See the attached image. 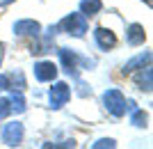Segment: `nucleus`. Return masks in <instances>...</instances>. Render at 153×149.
I'll list each match as a JSON object with an SVG mask.
<instances>
[{"mask_svg":"<svg viewBox=\"0 0 153 149\" xmlns=\"http://www.w3.org/2000/svg\"><path fill=\"white\" fill-rule=\"evenodd\" d=\"M59 28L66 34H71V37H82L87 32V16H82V14H69V16L62 19Z\"/></svg>","mask_w":153,"mask_h":149,"instance_id":"f257e3e1","label":"nucleus"},{"mask_svg":"<svg viewBox=\"0 0 153 149\" xmlns=\"http://www.w3.org/2000/svg\"><path fill=\"white\" fill-rule=\"evenodd\" d=\"M103 103H105V110L114 117H121L126 112V99L119 90H108L103 94Z\"/></svg>","mask_w":153,"mask_h":149,"instance_id":"f03ea898","label":"nucleus"},{"mask_svg":"<svg viewBox=\"0 0 153 149\" xmlns=\"http://www.w3.org/2000/svg\"><path fill=\"white\" fill-rule=\"evenodd\" d=\"M48 99H51V106L53 108H62L66 106V101L71 99V90L66 83H55L48 92Z\"/></svg>","mask_w":153,"mask_h":149,"instance_id":"7ed1b4c3","label":"nucleus"},{"mask_svg":"<svg viewBox=\"0 0 153 149\" xmlns=\"http://www.w3.org/2000/svg\"><path fill=\"white\" fill-rule=\"evenodd\" d=\"M2 140L9 147H19L21 140H23V124L21 122H9L2 131Z\"/></svg>","mask_w":153,"mask_h":149,"instance_id":"20e7f679","label":"nucleus"},{"mask_svg":"<svg viewBox=\"0 0 153 149\" xmlns=\"http://www.w3.org/2000/svg\"><path fill=\"white\" fill-rule=\"evenodd\" d=\"M94 39H96V44H98V48H103V51H112L117 46V34L110 28H96Z\"/></svg>","mask_w":153,"mask_h":149,"instance_id":"39448f33","label":"nucleus"},{"mask_svg":"<svg viewBox=\"0 0 153 149\" xmlns=\"http://www.w3.org/2000/svg\"><path fill=\"white\" fill-rule=\"evenodd\" d=\"M39 32H41L39 21L23 19V21H16V23H14V34H19V37H37Z\"/></svg>","mask_w":153,"mask_h":149,"instance_id":"423d86ee","label":"nucleus"},{"mask_svg":"<svg viewBox=\"0 0 153 149\" xmlns=\"http://www.w3.org/2000/svg\"><path fill=\"white\" fill-rule=\"evenodd\" d=\"M57 76V67L53 64L51 60H44V62H37L34 64V78L41 80V83H48V80H55Z\"/></svg>","mask_w":153,"mask_h":149,"instance_id":"0eeeda50","label":"nucleus"},{"mask_svg":"<svg viewBox=\"0 0 153 149\" xmlns=\"http://www.w3.org/2000/svg\"><path fill=\"white\" fill-rule=\"evenodd\" d=\"M126 39H128L130 46H140V44H144L146 32H144V28H142L140 23H133V25H128V30H126Z\"/></svg>","mask_w":153,"mask_h":149,"instance_id":"6e6552de","label":"nucleus"},{"mask_svg":"<svg viewBox=\"0 0 153 149\" xmlns=\"http://www.w3.org/2000/svg\"><path fill=\"white\" fill-rule=\"evenodd\" d=\"M151 76H153L151 67L144 64V67H142V71L135 76V83H137V87H140V90H144V92H151Z\"/></svg>","mask_w":153,"mask_h":149,"instance_id":"1a4fd4ad","label":"nucleus"},{"mask_svg":"<svg viewBox=\"0 0 153 149\" xmlns=\"http://www.w3.org/2000/svg\"><path fill=\"white\" fill-rule=\"evenodd\" d=\"M149 60H151V53H142V55H137V58H133L130 62H126L123 64V69H121V73L126 76V73H133L137 67H144V64H149Z\"/></svg>","mask_w":153,"mask_h":149,"instance_id":"9d476101","label":"nucleus"},{"mask_svg":"<svg viewBox=\"0 0 153 149\" xmlns=\"http://www.w3.org/2000/svg\"><path fill=\"white\" fill-rule=\"evenodd\" d=\"M103 9L101 0H80V14L82 16H94Z\"/></svg>","mask_w":153,"mask_h":149,"instance_id":"9b49d317","label":"nucleus"},{"mask_svg":"<svg viewBox=\"0 0 153 149\" xmlns=\"http://www.w3.org/2000/svg\"><path fill=\"white\" fill-rule=\"evenodd\" d=\"M59 58H62V64H64V69H66L69 73L76 71L78 58H76V53H73V51H69V48H59Z\"/></svg>","mask_w":153,"mask_h":149,"instance_id":"f8f14e48","label":"nucleus"},{"mask_svg":"<svg viewBox=\"0 0 153 149\" xmlns=\"http://www.w3.org/2000/svg\"><path fill=\"white\" fill-rule=\"evenodd\" d=\"M130 122H133V126H140V129H144V126H146V122H149V117H146V112H144V110H135V108H133Z\"/></svg>","mask_w":153,"mask_h":149,"instance_id":"ddd939ff","label":"nucleus"},{"mask_svg":"<svg viewBox=\"0 0 153 149\" xmlns=\"http://www.w3.org/2000/svg\"><path fill=\"white\" fill-rule=\"evenodd\" d=\"M9 108H12V110H16V112H23L25 110V99H23V94H14L12 99H9Z\"/></svg>","mask_w":153,"mask_h":149,"instance_id":"4468645a","label":"nucleus"},{"mask_svg":"<svg viewBox=\"0 0 153 149\" xmlns=\"http://www.w3.org/2000/svg\"><path fill=\"white\" fill-rule=\"evenodd\" d=\"M114 140H112V138H101V140H98V142H94V149H103V147H114Z\"/></svg>","mask_w":153,"mask_h":149,"instance_id":"2eb2a0df","label":"nucleus"},{"mask_svg":"<svg viewBox=\"0 0 153 149\" xmlns=\"http://www.w3.org/2000/svg\"><path fill=\"white\" fill-rule=\"evenodd\" d=\"M12 112V108H9V99H0V117H7Z\"/></svg>","mask_w":153,"mask_h":149,"instance_id":"dca6fc26","label":"nucleus"},{"mask_svg":"<svg viewBox=\"0 0 153 149\" xmlns=\"http://www.w3.org/2000/svg\"><path fill=\"white\" fill-rule=\"evenodd\" d=\"M5 90H9V80H7V76L0 73V92H5Z\"/></svg>","mask_w":153,"mask_h":149,"instance_id":"f3484780","label":"nucleus"},{"mask_svg":"<svg viewBox=\"0 0 153 149\" xmlns=\"http://www.w3.org/2000/svg\"><path fill=\"white\" fill-rule=\"evenodd\" d=\"M2 58H5V44L0 41V64H2Z\"/></svg>","mask_w":153,"mask_h":149,"instance_id":"a211bd4d","label":"nucleus"},{"mask_svg":"<svg viewBox=\"0 0 153 149\" xmlns=\"http://www.w3.org/2000/svg\"><path fill=\"white\" fill-rule=\"evenodd\" d=\"M146 5H151V0H146Z\"/></svg>","mask_w":153,"mask_h":149,"instance_id":"6ab92c4d","label":"nucleus"}]
</instances>
